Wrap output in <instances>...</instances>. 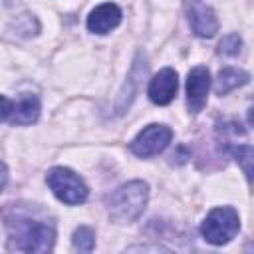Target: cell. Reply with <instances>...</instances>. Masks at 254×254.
<instances>
[{"label":"cell","mask_w":254,"mask_h":254,"mask_svg":"<svg viewBox=\"0 0 254 254\" xmlns=\"http://www.w3.org/2000/svg\"><path fill=\"white\" fill-rule=\"evenodd\" d=\"M187 18L190 24V30L198 38H212L218 32V18L210 6H206L202 0H185Z\"/></svg>","instance_id":"obj_7"},{"label":"cell","mask_w":254,"mask_h":254,"mask_svg":"<svg viewBox=\"0 0 254 254\" xmlns=\"http://www.w3.org/2000/svg\"><path fill=\"white\" fill-rule=\"evenodd\" d=\"M12 109H14V101H10L6 95H0V123L10 121Z\"/></svg>","instance_id":"obj_17"},{"label":"cell","mask_w":254,"mask_h":254,"mask_svg":"<svg viewBox=\"0 0 254 254\" xmlns=\"http://www.w3.org/2000/svg\"><path fill=\"white\" fill-rule=\"evenodd\" d=\"M121 8L115 4V2H103L99 6H95L87 20H85V26L89 32L93 34H109L111 30H115L119 24H121Z\"/></svg>","instance_id":"obj_9"},{"label":"cell","mask_w":254,"mask_h":254,"mask_svg":"<svg viewBox=\"0 0 254 254\" xmlns=\"http://www.w3.org/2000/svg\"><path fill=\"white\" fill-rule=\"evenodd\" d=\"M6 185H8V167L4 161H0V192L6 189Z\"/></svg>","instance_id":"obj_18"},{"label":"cell","mask_w":254,"mask_h":254,"mask_svg":"<svg viewBox=\"0 0 254 254\" xmlns=\"http://www.w3.org/2000/svg\"><path fill=\"white\" fill-rule=\"evenodd\" d=\"M40 111H42L40 97L34 93H22L18 97V101L14 103L10 123L12 125H32L38 121Z\"/></svg>","instance_id":"obj_10"},{"label":"cell","mask_w":254,"mask_h":254,"mask_svg":"<svg viewBox=\"0 0 254 254\" xmlns=\"http://www.w3.org/2000/svg\"><path fill=\"white\" fill-rule=\"evenodd\" d=\"M240 230V216L232 206H216L212 208L200 224L202 238L212 246L228 244Z\"/></svg>","instance_id":"obj_3"},{"label":"cell","mask_w":254,"mask_h":254,"mask_svg":"<svg viewBox=\"0 0 254 254\" xmlns=\"http://www.w3.org/2000/svg\"><path fill=\"white\" fill-rule=\"evenodd\" d=\"M145 71H147V65H141V54H139L137 60H135V65L131 69V75L127 77V81H125V85H123V89H121V93L117 97V103H115V111L117 113H125L127 111V107L131 105V101H133V97L137 93L139 77H143Z\"/></svg>","instance_id":"obj_11"},{"label":"cell","mask_w":254,"mask_h":254,"mask_svg":"<svg viewBox=\"0 0 254 254\" xmlns=\"http://www.w3.org/2000/svg\"><path fill=\"white\" fill-rule=\"evenodd\" d=\"M71 244L77 252H91L95 248V232L89 226H77L73 230Z\"/></svg>","instance_id":"obj_15"},{"label":"cell","mask_w":254,"mask_h":254,"mask_svg":"<svg viewBox=\"0 0 254 254\" xmlns=\"http://www.w3.org/2000/svg\"><path fill=\"white\" fill-rule=\"evenodd\" d=\"M10 30H12L16 36H20V38H32V36H36V34L40 32V22L36 20L34 14L24 12V14L16 16V18L12 20Z\"/></svg>","instance_id":"obj_13"},{"label":"cell","mask_w":254,"mask_h":254,"mask_svg":"<svg viewBox=\"0 0 254 254\" xmlns=\"http://www.w3.org/2000/svg\"><path fill=\"white\" fill-rule=\"evenodd\" d=\"M210 71L204 65H194L187 75V107L192 115L200 113L206 105L208 89H210Z\"/></svg>","instance_id":"obj_6"},{"label":"cell","mask_w":254,"mask_h":254,"mask_svg":"<svg viewBox=\"0 0 254 254\" xmlns=\"http://www.w3.org/2000/svg\"><path fill=\"white\" fill-rule=\"evenodd\" d=\"M129 250H155V252H159V250H167L165 246H131Z\"/></svg>","instance_id":"obj_19"},{"label":"cell","mask_w":254,"mask_h":254,"mask_svg":"<svg viewBox=\"0 0 254 254\" xmlns=\"http://www.w3.org/2000/svg\"><path fill=\"white\" fill-rule=\"evenodd\" d=\"M56 242V224L40 216L38 208L16 210L8 216V248L18 252H50Z\"/></svg>","instance_id":"obj_1"},{"label":"cell","mask_w":254,"mask_h":254,"mask_svg":"<svg viewBox=\"0 0 254 254\" xmlns=\"http://www.w3.org/2000/svg\"><path fill=\"white\" fill-rule=\"evenodd\" d=\"M224 151L228 153V155H232L234 159H236V163H240L242 165V169H244V175H246V179L250 181V165H252V147L248 145V143H234V145H228V147H224Z\"/></svg>","instance_id":"obj_14"},{"label":"cell","mask_w":254,"mask_h":254,"mask_svg":"<svg viewBox=\"0 0 254 254\" xmlns=\"http://www.w3.org/2000/svg\"><path fill=\"white\" fill-rule=\"evenodd\" d=\"M149 200V185L145 181H129L117 187L105 200L111 220L127 224L137 220Z\"/></svg>","instance_id":"obj_2"},{"label":"cell","mask_w":254,"mask_h":254,"mask_svg":"<svg viewBox=\"0 0 254 254\" xmlns=\"http://www.w3.org/2000/svg\"><path fill=\"white\" fill-rule=\"evenodd\" d=\"M171 139H173L171 127L163 123H151L135 135V139L129 143V151L141 159H149L163 153L169 147Z\"/></svg>","instance_id":"obj_5"},{"label":"cell","mask_w":254,"mask_h":254,"mask_svg":"<svg viewBox=\"0 0 254 254\" xmlns=\"http://www.w3.org/2000/svg\"><path fill=\"white\" fill-rule=\"evenodd\" d=\"M250 81V73L238 67H222L214 79V91L216 95H226L228 91L242 87Z\"/></svg>","instance_id":"obj_12"},{"label":"cell","mask_w":254,"mask_h":254,"mask_svg":"<svg viewBox=\"0 0 254 254\" xmlns=\"http://www.w3.org/2000/svg\"><path fill=\"white\" fill-rule=\"evenodd\" d=\"M46 183L52 189V192L56 194L58 200H62L64 204L75 206V204H83L87 200L89 189L83 183V179L73 173L67 167H54L48 171L46 175Z\"/></svg>","instance_id":"obj_4"},{"label":"cell","mask_w":254,"mask_h":254,"mask_svg":"<svg viewBox=\"0 0 254 254\" xmlns=\"http://www.w3.org/2000/svg\"><path fill=\"white\" fill-rule=\"evenodd\" d=\"M242 50V38L236 34V32H232V34H226L220 42H218V54L220 56H228V58H232V56H238V52Z\"/></svg>","instance_id":"obj_16"},{"label":"cell","mask_w":254,"mask_h":254,"mask_svg":"<svg viewBox=\"0 0 254 254\" xmlns=\"http://www.w3.org/2000/svg\"><path fill=\"white\" fill-rule=\"evenodd\" d=\"M179 89V75L173 67H163L159 69L147 87V95L155 105H169Z\"/></svg>","instance_id":"obj_8"}]
</instances>
